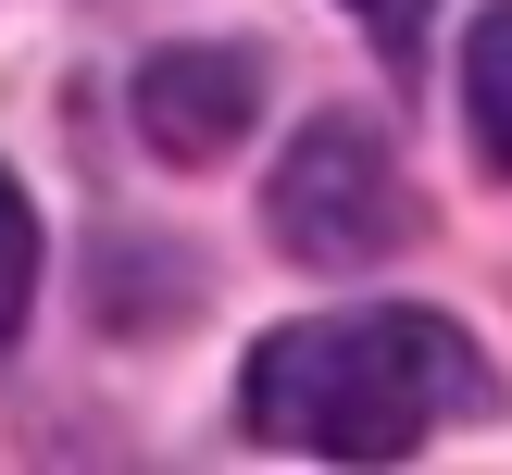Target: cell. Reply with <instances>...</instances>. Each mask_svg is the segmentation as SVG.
Returning a JSON list of instances; mask_svg holds the SVG:
<instances>
[{"label":"cell","mask_w":512,"mask_h":475,"mask_svg":"<svg viewBox=\"0 0 512 475\" xmlns=\"http://www.w3.org/2000/svg\"><path fill=\"white\" fill-rule=\"evenodd\" d=\"M238 413H250V438L313 450V463H400V450L450 438V425H488L500 375L450 313L375 300V313L275 325L238 375Z\"/></svg>","instance_id":"1"},{"label":"cell","mask_w":512,"mask_h":475,"mask_svg":"<svg viewBox=\"0 0 512 475\" xmlns=\"http://www.w3.org/2000/svg\"><path fill=\"white\" fill-rule=\"evenodd\" d=\"M263 225H275L288 263L363 275V263H388V250L413 238V188H400L388 138H375L363 113H313L288 138V163H275V188H263Z\"/></svg>","instance_id":"2"},{"label":"cell","mask_w":512,"mask_h":475,"mask_svg":"<svg viewBox=\"0 0 512 475\" xmlns=\"http://www.w3.org/2000/svg\"><path fill=\"white\" fill-rule=\"evenodd\" d=\"M125 113H138V138L163 163H225L250 138V113H263V63L250 50H150Z\"/></svg>","instance_id":"3"},{"label":"cell","mask_w":512,"mask_h":475,"mask_svg":"<svg viewBox=\"0 0 512 475\" xmlns=\"http://www.w3.org/2000/svg\"><path fill=\"white\" fill-rule=\"evenodd\" d=\"M463 125H475V163L512 175V0L463 25Z\"/></svg>","instance_id":"4"},{"label":"cell","mask_w":512,"mask_h":475,"mask_svg":"<svg viewBox=\"0 0 512 475\" xmlns=\"http://www.w3.org/2000/svg\"><path fill=\"white\" fill-rule=\"evenodd\" d=\"M25 300H38V213H25V188L0 175V363H13V338H25Z\"/></svg>","instance_id":"5"},{"label":"cell","mask_w":512,"mask_h":475,"mask_svg":"<svg viewBox=\"0 0 512 475\" xmlns=\"http://www.w3.org/2000/svg\"><path fill=\"white\" fill-rule=\"evenodd\" d=\"M350 13H363V25H375V38H388V50H413V25L438 13V0H350Z\"/></svg>","instance_id":"6"}]
</instances>
